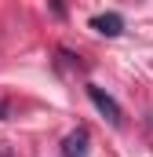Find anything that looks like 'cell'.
<instances>
[{
  "label": "cell",
  "mask_w": 153,
  "mask_h": 157,
  "mask_svg": "<svg viewBox=\"0 0 153 157\" xmlns=\"http://www.w3.org/2000/svg\"><path fill=\"white\" fill-rule=\"evenodd\" d=\"M88 132L84 128H76V132H69L66 139H62V157H88Z\"/></svg>",
  "instance_id": "cell-3"
},
{
  "label": "cell",
  "mask_w": 153,
  "mask_h": 157,
  "mask_svg": "<svg viewBox=\"0 0 153 157\" xmlns=\"http://www.w3.org/2000/svg\"><path fill=\"white\" fill-rule=\"evenodd\" d=\"M88 99L95 102V110L110 121V124H120V121H124V117H120V106H117V102L102 91V88H99V84H88Z\"/></svg>",
  "instance_id": "cell-1"
},
{
  "label": "cell",
  "mask_w": 153,
  "mask_h": 157,
  "mask_svg": "<svg viewBox=\"0 0 153 157\" xmlns=\"http://www.w3.org/2000/svg\"><path fill=\"white\" fill-rule=\"evenodd\" d=\"M91 29H95V33H102V37H120V33H124V18H120L117 11L95 15V18H91Z\"/></svg>",
  "instance_id": "cell-2"
}]
</instances>
